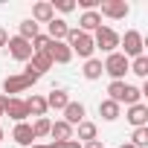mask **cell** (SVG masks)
<instances>
[{
    "label": "cell",
    "mask_w": 148,
    "mask_h": 148,
    "mask_svg": "<svg viewBox=\"0 0 148 148\" xmlns=\"http://www.w3.org/2000/svg\"><path fill=\"white\" fill-rule=\"evenodd\" d=\"M128 73H134V76H139V79H148V58H145V55L134 58V61L128 64Z\"/></svg>",
    "instance_id": "cb8c5ba5"
},
{
    "label": "cell",
    "mask_w": 148,
    "mask_h": 148,
    "mask_svg": "<svg viewBox=\"0 0 148 148\" xmlns=\"http://www.w3.org/2000/svg\"><path fill=\"white\" fill-rule=\"evenodd\" d=\"M55 148H82V142L79 139H67V142H52Z\"/></svg>",
    "instance_id": "f546056e"
},
{
    "label": "cell",
    "mask_w": 148,
    "mask_h": 148,
    "mask_svg": "<svg viewBox=\"0 0 148 148\" xmlns=\"http://www.w3.org/2000/svg\"><path fill=\"white\" fill-rule=\"evenodd\" d=\"M84 113H87V110H84V105H82V102H70V105L64 108V122L76 128L79 122H84Z\"/></svg>",
    "instance_id": "2e32d148"
},
{
    "label": "cell",
    "mask_w": 148,
    "mask_h": 148,
    "mask_svg": "<svg viewBox=\"0 0 148 148\" xmlns=\"http://www.w3.org/2000/svg\"><path fill=\"white\" fill-rule=\"evenodd\" d=\"M134 128H148V105H131L128 108V116H125Z\"/></svg>",
    "instance_id": "4fadbf2b"
},
{
    "label": "cell",
    "mask_w": 148,
    "mask_h": 148,
    "mask_svg": "<svg viewBox=\"0 0 148 148\" xmlns=\"http://www.w3.org/2000/svg\"><path fill=\"white\" fill-rule=\"evenodd\" d=\"M49 125H52V122H49L47 116L35 119V125H32V134H35V139H38V136H47V134H49Z\"/></svg>",
    "instance_id": "83f0119b"
},
{
    "label": "cell",
    "mask_w": 148,
    "mask_h": 148,
    "mask_svg": "<svg viewBox=\"0 0 148 148\" xmlns=\"http://www.w3.org/2000/svg\"><path fill=\"white\" fill-rule=\"evenodd\" d=\"M12 139H15L18 145H23V148L35 145V134H32V125H29V122H18V125H15V131H12Z\"/></svg>",
    "instance_id": "5bb4252c"
},
{
    "label": "cell",
    "mask_w": 148,
    "mask_h": 148,
    "mask_svg": "<svg viewBox=\"0 0 148 148\" xmlns=\"http://www.w3.org/2000/svg\"><path fill=\"white\" fill-rule=\"evenodd\" d=\"M44 99H47V108H52V110H64L70 105V93L67 90H49V96H44Z\"/></svg>",
    "instance_id": "ffe728a7"
},
{
    "label": "cell",
    "mask_w": 148,
    "mask_h": 148,
    "mask_svg": "<svg viewBox=\"0 0 148 148\" xmlns=\"http://www.w3.org/2000/svg\"><path fill=\"white\" fill-rule=\"evenodd\" d=\"M47 55L52 58V64H70V61H73V52H70V47H67L64 41H49Z\"/></svg>",
    "instance_id": "30bf717a"
},
{
    "label": "cell",
    "mask_w": 148,
    "mask_h": 148,
    "mask_svg": "<svg viewBox=\"0 0 148 148\" xmlns=\"http://www.w3.org/2000/svg\"><path fill=\"white\" fill-rule=\"evenodd\" d=\"M49 3H52V9H58V12H73V9H76V0H49Z\"/></svg>",
    "instance_id": "f1b7e54d"
},
{
    "label": "cell",
    "mask_w": 148,
    "mask_h": 148,
    "mask_svg": "<svg viewBox=\"0 0 148 148\" xmlns=\"http://www.w3.org/2000/svg\"><path fill=\"white\" fill-rule=\"evenodd\" d=\"M131 145H134V148H145V145H148V128H134Z\"/></svg>",
    "instance_id": "4316f807"
},
{
    "label": "cell",
    "mask_w": 148,
    "mask_h": 148,
    "mask_svg": "<svg viewBox=\"0 0 148 148\" xmlns=\"http://www.w3.org/2000/svg\"><path fill=\"white\" fill-rule=\"evenodd\" d=\"M128 58L122 55V52H110L105 61H102V67H105V73L110 76V82H125V73H128Z\"/></svg>",
    "instance_id": "3957f363"
},
{
    "label": "cell",
    "mask_w": 148,
    "mask_h": 148,
    "mask_svg": "<svg viewBox=\"0 0 148 148\" xmlns=\"http://www.w3.org/2000/svg\"><path fill=\"white\" fill-rule=\"evenodd\" d=\"M0 142H3V128H0Z\"/></svg>",
    "instance_id": "e575fe53"
},
{
    "label": "cell",
    "mask_w": 148,
    "mask_h": 148,
    "mask_svg": "<svg viewBox=\"0 0 148 148\" xmlns=\"http://www.w3.org/2000/svg\"><path fill=\"white\" fill-rule=\"evenodd\" d=\"M82 148H105V145H102V139H90V142H84Z\"/></svg>",
    "instance_id": "4dcf8cb0"
},
{
    "label": "cell",
    "mask_w": 148,
    "mask_h": 148,
    "mask_svg": "<svg viewBox=\"0 0 148 148\" xmlns=\"http://www.w3.org/2000/svg\"><path fill=\"white\" fill-rule=\"evenodd\" d=\"M29 148H55L52 142H47V145H29Z\"/></svg>",
    "instance_id": "d6a6232c"
},
{
    "label": "cell",
    "mask_w": 148,
    "mask_h": 148,
    "mask_svg": "<svg viewBox=\"0 0 148 148\" xmlns=\"http://www.w3.org/2000/svg\"><path fill=\"white\" fill-rule=\"evenodd\" d=\"M96 134H99V128H96L93 122H87V119H84V122H79L76 128H73V139H79V142H90V139H99Z\"/></svg>",
    "instance_id": "9a60e30c"
},
{
    "label": "cell",
    "mask_w": 148,
    "mask_h": 148,
    "mask_svg": "<svg viewBox=\"0 0 148 148\" xmlns=\"http://www.w3.org/2000/svg\"><path fill=\"white\" fill-rule=\"evenodd\" d=\"M6 44H9V35H6V29H3V26H0V47H6Z\"/></svg>",
    "instance_id": "1f68e13d"
},
{
    "label": "cell",
    "mask_w": 148,
    "mask_h": 148,
    "mask_svg": "<svg viewBox=\"0 0 148 148\" xmlns=\"http://www.w3.org/2000/svg\"><path fill=\"white\" fill-rule=\"evenodd\" d=\"M3 116L15 119V125H18V122H26V116H29V110H26V102H23V99H18V96L6 99V110H3Z\"/></svg>",
    "instance_id": "ba28073f"
},
{
    "label": "cell",
    "mask_w": 148,
    "mask_h": 148,
    "mask_svg": "<svg viewBox=\"0 0 148 148\" xmlns=\"http://www.w3.org/2000/svg\"><path fill=\"white\" fill-rule=\"evenodd\" d=\"M55 64H52V58L47 55V52H32V58L26 61V70H32L35 76H44V73H49Z\"/></svg>",
    "instance_id": "9c48e42d"
},
{
    "label": "cell",
    "mask_w": 148,
    "mask_h": 148,
    "mask_svg": "<svg viewBox=\"0 0 148 148\" xmlns=\"http://www.w3.org/2000/svg\"><path fill=\"white\" fill-rule=\"evenodd\" d=\"M128 12H131V6L125 3V0H105L102 3V18H110V21H122V18H128Z\"/></svg>",
    "instance_id": "52a82bcc"
},
{
    "label": "cell",
    "mask_w": 148,
    "mask_h": 148,
    "mask_svg": "<svg viewBox=\"0 0 148 148\" xmlns=\"http://www.w3.org/2000/svg\"><path fill=\"white\" fill-rule=\"evenodd\" d=\"M49 136H52V142H67V139H73V125L58 119V122L49 125Z\"/></svg>",
    "instance_id": "e0dca14e"
},
{
    "label": "cell",
    "mask_w": 148,
    "mask_h": 148,
    "mask_svg": "<svg viewBox=\"0 0 148 148\" xmlns=\"http://www.w3.org/2000/svg\"><path fill=\"white\" fill-rule=\"evenodd\" d=\"M41 76H35L32 70H23V73H18V76H9L6 82H3V96L9 93V99L15 96V93H23V90H29L35 82H38Z\"/></svg>",
    "instance_id": "7a4b0ae2"
},
{
    "label": "cell",
    "mask_w": 148,
    "mask_h": 148,
    "mask_svg": "<svg viewBox=\"0 0 148 148\" xmlns=\"http://www.w3.org/2000/svg\"><path fill=\"white\" fill-rule=\"evenodd\" d=\"M125 84H128V82H110V84H108V99L116 102V105H122V99H125Z\"/></svg>",
    "instance_id": "d4e9b609"
},
{
    "label": "cell",
    "mask_w": 148,
    "mask_h": 148,
    "mask_svg": "<svg viewBox=\"0 0 148 148\" xmlns=\"http://www.w3.org/2000/svg\"><path fill=\"white\" fill-rule=\"evenodd\" d=\"M82 73H84V79H87V82H96V79H102V73H105V67H102V58H87Z\"/></svg>",
    "instance_id": "44dd1931"
},
{
    "label": "cell",
    "mask_w": 148,
    "mask_h": 148,
    "mask_svg": "<svg viewBox=\"0 0 148 148\" xmlns=\"http://www.w3.org/2000/svg\"><path fill=\"white\" fill-rule=\"evenodd\" d=\"M119 47H122V55H125L128 61H131V58L145 55V52H142L145 41H142V35H139L136 29H128V32H125V38H119Z\"/></svg>",
    "instance_id": "5b68a950"
},
{
    "label": "cell",
    "mask_w": 148,
    "mask_h": 148,
    "mask_svg": "<svg viewBox=\"0 0 148 148\" xmlns=\"http://www.w3.org/2000/svg\"><path fill=\"white\" fill-rule=\"evenodd\" d=\"M64 44L70 47L73 55H79V58H84V61L93 58V52H96V47H93V35H87V32H82V29H70Z\"/></svg>",
    "instance_id": "6da1fadb"
},
{
    "label": "cell",
    "mask_w": 148,
    "mask_h": 148,
    "mask_svg": "<svg viewBox=\"0 0 148 148\" xmlns=\"http://www.w3.org/2000/svg\"><path fill=\"white\" fill-rule=\"evenodd\" d=\"M23 102H26V110H29V116H35V119L47 116V110H49L44 96H35V93H32V96H29V99H23Z\"/></svg>",
    "instance_id": "ac0fdd59"
},
{
    "label": "cell",
    "mask_w": 148,
    "mask_h": 148,
    "mask_svg": "<svg viewBox=\"0 0 148 148\" xmlns=\"http://www.w3.org/2000/svg\"><path fill=\"white\" fill-rule=\"evenodd\" d=\"M55 18V9H52V3L49 0H38V3L32 6V21L41 26V23H49Z\"/></svg>",
    "instance_id": "8fae6325"
},
{
    "label": "cell",
    "mask_w": 148,
    "mask_h": 148,
    "mask_svg": "<svg viewBox=\"0 0 148 148\" xmlns=\"http://www.w3.org/2000/svg\"><path fill=\"white\" fill-rule=\"evenodd\" d=\"M67 32H70V23L64 18H52L47 23V38L49 41H67Z\"/></svg>",
    "instance_id": "7c38bea8"
},
{
    "label": "cell",
    "mask_w": 148,
    "mask_h": 148,
    "mask_svg": "<svg viewBox=\"0 0 148 148\" xmlns=\"http://www.w3.org/2000/svg\"><path fill=\"white\" fill-rule=\"evenodd\" d=\"M119 148H134V145H131V142H122V145H119Z\"/></svg>",
    "instance_id": "836d02e7"
},
{
    "label": "cell",
    "mask_w": 148,
    "mask_h": 148,
    "mask_svg": "<svg viewBox=\"0 0 148 148\" xmlns=\"http://www.w3.org/2000/svg\"><path fill=\"white\" fill-rule=\"evenodd\" d=\"M139 99H142V90L136 87V84H125V99H122V105H139Z\"/></svg>",
    "instance_id": "484cf974"
},
{
    "label": "cell",
    "mask_w": 148,
    "mask_h": 148,
    "mask_svg": "<svg viewBox=\"0 0 148 148\" xmlns=\"http://www.w3.org/2000/svg\"><path fill=\"white\" fill-rule=\"evenodd\" d=\"M6 49H9V55L15 58V61H29L32 58V44L29 41H23L21 35H15V38H9V44H6Z\"/></svg>",
    "instance_id": "8992f818"
},
{
    "label": "cell",
    "mask_w": 148,
    "mask_h": 148,
    "mask_svg": "<svg viewBox=\"0 0 148 148\" xmlns=\"http://www.w3.org/2000/svg\"><path fill=\"white\" fill-rule=\"evenodd\" d=\"M18 35H21L23 41H32L35 35H41V26H38L32 18H26V21H21V26H18Z\"/></svg>",
    "instance_id": "603a6c76"
},
{
    "label": "cell",
    "mask_w": 148,
    "mask_h": 148,
    "mask_svg": "<svg viewBox=\"0 0 148 148\" xmlns=\"http://www.w3.org/2000/svg\"><path fill=\"white\" fill-rule=\"evenodd\" d=\"M79 23H82V32L90 35V32H96V29L102 26V15H99V12H84Z\"/></svg>",
    "instance_id": "7402d4cb"
},
{
    "label": "cell",
    "mask_w": 148,
    "mask_h": 148,
    "mask_svg": "<svg viewBox=\"0 0 148 148\" xmlns=\"http://www.w3.org/2000/svg\"><path fill=\"white\" fill-rule=\"evenodd\" d=\"M119 113H122V105H116V102H110V99H102V102H99V116H102L105 122H116Z\"/></svg>",
    "instance_id": "d6986e66"
},
{
    "label": "cell",
    "mask_w": 148,
    "mask_h": 148,
    "mask_svg": "<svg viewBox=\"0 0 148 148\" xmlns=\"http://www.w3.org/2000/svg\"><path fill=\"white\" fill-rule=\"evenodd\" d=\"M119 38H122V35H119V32H113L110 26H99V29L93 32V47L110 55V52H116V47H119Z\"/></svg>",
    "instance_id": "277c9868"
}]
</instances>
